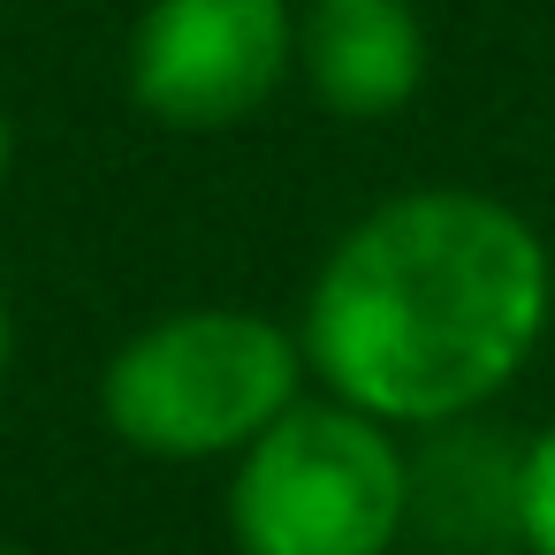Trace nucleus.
Returning a JSON list of instances; mask_svg holds the SVG:
<instances>
[{"label": "nucleus", "mask_w": 555, "mask_h": 555, "mask_svg": "<svg viewBox=\"0 0 555 555\" xmlns=\"http://www.w3.org/2000/svg\"><path fill=\"white\" fill-rule=\"evenodd\" d=\"M547 244L487 191H403L320 267L305 365L388 426H449L517 380L547 327Z\"/></svg>", "instance_id": "obj_1"}, {"label": "nucleus", "mask_w": 555, "mask_h": 555, "mask_svg": "<svg viewBox=\"0 0 555 555\" xmlns=\"http://www.w3.org/2000/svg\"><path fill=\"white\" fill-rule=\"evenodd\" d=\"M9 358H16V327H9V297H0V380H9Z\"/></svg>", "instance_id": "obj_7"}, {"label": "nucleus", "mask_w": 555, "mask_h": 555, "mask_svg": "<svg viewBox=\"0 0 555 555\" xmlns=\"http://www.w3.org/2000/svg\"><path fill=\"white\" fill-rule=\"evenodd\" d=\"M517 540L525 555H555V426H540L525 449H517Z\"/></svg>", "instance_id": "obj_6"}, {"label": "nucleus", "mask_w": 555, "mask_h": 555, "mask_svg": "<svg viewBox=\"0 0 555 555\" xmlns=\"http://www.w3.org/2000/svg\"><path fill=\"white\" fill-rule=\"evenodd\" d=\"M9 153H16V138H9V107H0V183H9Z\"/></svg>", "instance_id": "obj_8"}, {"label": "nucleus", "mask_w": 555, "mask_h": 555, "mask_svg": "<svg viewBox=\"0 0 555 555\" xmlns=\"http://www.w3.org/2000/svg\"><path fill=\"white\" fill-rule=\"evenodd\" d=\"M0 555H24V547H0Z\"/></svg>", "instance_id": "obj_9"}, {"label": "nucleus", "mask_w": 555, "mask_h": 555, "mask_svg": "<svg viewBox=\"0 0 555 555\" xmlns=\"http://www.w3.org/2000/svg\"><path fill=\"white\" fill-rule=\"evenodd\" d=\"M411 525V464L358 403H289L236 464L229 532L244 555H388Z\"/></svg>", "instance_id": "obj_3"}, {"label": "nucleus", "mask_w": 555, "mask_h": 555, "mask_svg": "<svg viewBox=\"0 0 555 555\" xmlns=\"http://www.w3.org/2000/svg\"><path fill=\"white\" fill-rule=\"evenodd\" d=\"M297 380H305V350L267 312L198 305L138 327L115 350L100 380V411L138 456L198 464L251 449L297 403Z\"/></svg>", "instance_id": "obj_2"}, {"label": "nucleus", "mask_w": 555, "mask_h": 555, "mask_svg": "<svg viewBox=\"0 0 555 555\" xmlns=\"http://www.w3.org/2000/svg\"><path fill=\"white\" fill-rule=\"evenodd\" d=\"M297 69L343 122H380L426 85V24L411 0H312L297 16Z\"/></svg>", "instance_id": "obj_5"}, {"label": "nucleus", "mask_w": 555, "mask_h": 555, "mask_svg": "<svg viewBox=\"0 0 555 555\" xmlns=\"http://www.w3.org/2000/svg\"><path fill=\"white\" fill-rule=\"evenodd\" d=\"M297 69L289 0H153L130 31V100L168 130H229Z\"/></svg>", "instance_id": "obj_4"}]
</instances>
